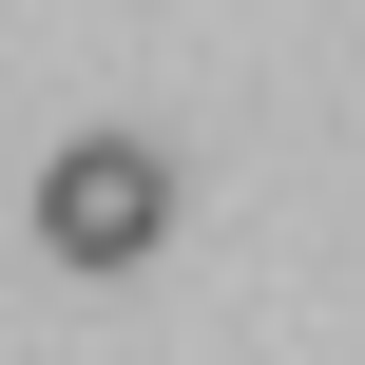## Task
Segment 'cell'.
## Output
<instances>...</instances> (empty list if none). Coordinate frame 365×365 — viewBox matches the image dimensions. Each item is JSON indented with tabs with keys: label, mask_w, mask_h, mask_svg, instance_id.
Masks as SVG:
<instances>
[{
	"label": "cell",
	"mask_w": 365,
	"mask_h": 365,
	"mask_svg": "<svg viewBox=\"0 0 365 365\" xmlns=\"http://www.w3.org/2000/svg\"><path fill=\"white\" fill-rule=\"evenodd\" d=\"M154 231H173V154L154 135H77L38 173V250L58 269H154Z\"/></svg>",
	"instance_id": "6da1fadb"
}]
</instances>
